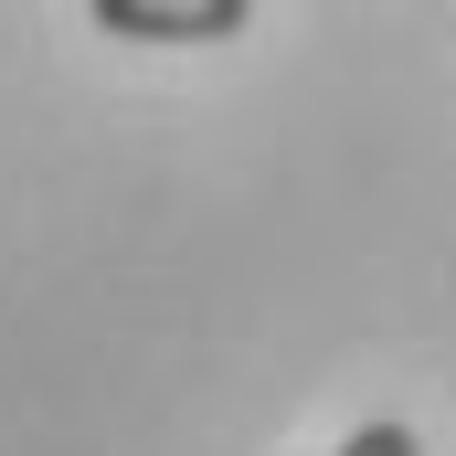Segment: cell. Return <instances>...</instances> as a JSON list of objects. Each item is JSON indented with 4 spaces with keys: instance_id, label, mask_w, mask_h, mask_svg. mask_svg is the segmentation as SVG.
<instances>
[{
    "instance_id": "obj_1",
    "label": "cell",
    "mask_w": 456,
    "mask_h": 456,
    "mask_svg": "<svg viewBox=\"0 0 456 456\" xmlns=\"http://www.w3.org/2000/svg\"><path fill=\"white\" fill-rule=\"evenodd\" d=\"M255 11L244 0H96V32H127V43H224Z\"/></svg>"
},
{
    "instance_id": "obj_2",
    "label": "cell",
    "mask_w": 456,
    "mask_h": 456,
    "mask_svg": "<svg viewBox=\"0 0 456 456\" xmlns=\"http://www.w3.org/2000/svg\"><path fill=\"white\" fill-rule=\"evenodd\" d=\"M340 456H425V446H414V425H393V414H382V425H350Z\"/></svg>"
}]
</instances>
